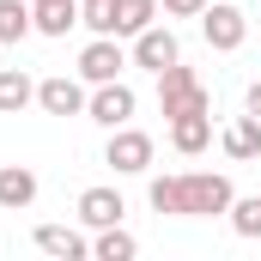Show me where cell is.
Returning <instances> with one entry per match:
<instances>
[{"label":"cell","instance_id":"cell-1","mask_svg":"<svg viewBox=\"0 0 261 261\" xmlns=\"http://www.w3.org/2000/svg\"><path fill=\"white\" fill-rule=\"evenodd\" d=\"M152 213H170V219H213V213H231V176H213V170H182V176H158L152 189Z\"/></svg>","mask_w":261,"mask_h":261},{"label":"cell","instance_id":"cell-8","mask_svg":"<svg viewBox=\"0 0 261 261\" xmlns=\"http://www.w3.org/2000/svg\"><path fill=\"white\" fill-rule=\"evenodd\" d=\"M37 103H43L49 116H79V110H85V91H79V79L55 73V79H43V85H37Z\"/></svg>","mask_w":261,"mask_h":261},{"label":"cell","instance_id":"cell-9","mask_svg":"<svg viewBox=\"0 0 261 261\" xmlns=\"http://www.w3.org/2000/svg\"><path fill=\"white\" fill-rule=\"evenodd\" d=\"M37 249L55 255V261H85L91 255V243H85L73 225H37Z\"/></svg>","mask_w":261,"mask_h":261},{"label":"cell","instance_id":"cell-3","mask_svg":"<svg viewBox=\"0 0 261 261\" xmlns=\"http://www.w3.org/2000/svg\"><path fill=\"white\" fill-rule=\"evenodd\" d=\"M200 37L213 43V49H243V37H249V18L237 12V0H206V12H200Z\"/></svg>","mask_w":261,"mask_h":261},{"label":"cell","instance_id":"cell-4","mask_svg":"<svg viewBox=\"0 0 261 261\" xmlns=\"http://www.w3.org/2000/svg\"><path fill=\"white\" fill-rule=\"evenodd\" d=\"M103 164H116L122 176H140L146 164H152V134H140V128H110V152H103Z\"/></svg>","mask_w":261,"mask_h":261},{"label":"cell","instance_id":"cell-14","mask_svg":"<svg viewBox=\"0 0 261 261\" xmlns=\"http://www.w3.org/2000/svg\"><path fill=\"white\" fill-rule=\"evenodd\" d=\"M225 152H231L237 164L261 158V122H255V116H243V122H231V128H225Z\"/></svg>","mask_w":261,"mask_h":261},{"label":"cell","instance_id":"cell-11","mask_svg":"<svg viewBox=\"0 0 261 261\" xmlns=\"http://www.w3.org/2000/svg\"><path fill=\"white\" fill-rule=\"evenodd\" d=\"M31 24H37L43 37H67V31L79 24V0H37V6H31Z\"/></svg>","mask_w":261,"mask_h":261},{"label":"cell","instance_id":"cell-16","mask_svg":"<svg viewBox=\"0 0 261 261\" xmlns=\"http://www.w3.org/2000/svg\"><path fill=\"white\" fill-rule=\"evenodd\" d=\"M146 24H158V0H122L116 6V37H140Z\"/></svg>","mask_w":261,"mask_h":261},{"label":"cell","instance_id":"cell-18","mask_svg":"<svg viewBox=\"0 0 261 261\" xmlns=\"http://www.w3.org/2000/svg\"><path fill=\"white\" fill-rule=\"evenodd\" d=\"M134 249H140V243H134V237L122 231V225H103V237L91 243V255H97V261H128Z\"/></svg>","mask_w":261,"mask_h":261},{"label":"cell","instance_id":"cell-21","mask_svg":"<svg viewBox=\"0 0 261 261\" xmlns=\"http://www.w3.org/2000/svg\"><path fill=\"white\" fill-rule=\"evenodd\" d=\"M158 6H164L170 18H200V12H206V0H158Z\"/></svg>","mask_w":261,"mask_h":261},{"label":"cell","instance_id":"cell-7","mask_svg":"<svg viewBox=\"0 0 261 261\" xmlns=\"http://www.w3.org/2000/svg\"><path fill=\"white\" fill-rule=\"evenodd\" d=\"M122 67H128L122 43H116V37H97V43L79 55V79H91V85H110V79H122Z\"/></svg>","mask_w":261,"mask_h":261},{"label":"cell","instance_id":"cell-19","mask_svg":"<svg viewBox=\"0 0 261 261\" xmlns=\"http://www.w3.org/2000/svg\"><path fill=\"white\" fill-rule=\"evenodd\" d=\"M116 6L122 0H79V24H91L97 37H116Z\"/></svg>","mask_w":261,"mask_h":261},{"label":"cell","instance_id":"cell-6","mask_svg":"<svg viewBox=\"0 0 261 261\" xmlns=\"http://www.w3.org/2000/svg\"><path fill=\"white\" fill-rule=\"evenodd\" d=\"M170 61H182V49H176L170 24H146V31L134 37V67H152V73H164Z\"/></svg>","mask_w":261,"mask_h":261},{"label":"cell","instance_id":"cell-22","mask_svg":"<svg viewBox=\"0 0 261 261\" xmlns=\"http://www.w3.org/2000/svg\"><path fill=\"white\" fill-rule=\"evenodd\" d=\"M249 116H255V122H261V79H255V85H249Z\"/></svg>","mask_w":261,"mask_h":261},{"label":"cell","instance_id":"cell-5","mask_svg":"<svg viewBox=\"0 0 261 261\" xmlns=\"http://www.w3.org/2000/svg\"><path fill=\"white\" fill-rule=\"evenodd\" d=\"M85 116H91L97 128H122V122H134V85H122V79L97 85L91 103H85Z\"/></svg>","mask_w":261,"mask_h":261},{"label":"cell","instance_id":"cell-13","mask_svg":"<svg viewBox=\"0 0 261 261\" xmlns=\"http://www.w3.org/2000/svg\"><path fill=\"white\" fill-rule=\"evenodd\" d=\"M206 140H213V116H176V122H170V146H176L182 158L206 152Z\"/></svg>","mask_w":261,"mask_h":261},{"label":"cell","instance_id":"cell-20","mask_svg":"<svg viewBox=\"0 0 261 261\" xmlns=\"http://www.w3.org/2000/svg\"><path fill=\"white\" fill-rule=\"evenodd\" d=\"M231 225H237V237H261V195L231 200Z\"/></svg>","mask_w":261,"mask_h":261},{"label":"cell","instance_id":"cell-17","mask_svg":"<svg viewBox=\"0 0 261 261\" xmlns=\"http://www.w3.org/2000/svg\"><path fill=\"white\" fill-rule=\"evenodd\" d=\"M37 24H31V6L24 0H0V43H18V37H31Z\"/></svg>","mask_w":261,"mask_h":261},{"label":"cell","instance_id":"cell-10","mask_svg":"<svg viewBox=\"0 0 261 261\" xmlns=\"http://www.w3.org/2000/svg\"><path fill=\"white\" fill-rule=\"evenodd\" d=\"M122 213H128V206H122V195H116V189H85V195H79V219H85L91 231L122 225Z\"/></svg>","mask_w":261,"mask_h":261},{"label":"cell","instance_id":"cell-15","mask_svg":"<svg viewBox=\"0 0 261 261\" xmlns=\"http://www.w3.org/2000/svg\"><path fill=\"white\" fill-rule=\"evenodd\" d=\"M31 97H37V85H31L18 67H0V116H18Z\"/></svg>","mask_w":261,"mask_h":261},{"label":"cell","instance_id":"cell-2","mask_svg":"<svg viewBox=\"0 0 261 261\" xmlns=\"http://www.w3.org/2000/svg\"><path fill=\"white\" fill-rule=\"evenodd\" d=\"M158 110L176 122V116H213V97H206V85L195 79V67L170 61L158 73Z\"/></svg>","mask_w":261,"mask_h":261},{"label":"cell","instance_id":"cell-12","mask_svg":"<svg viewBox=\"0 0 261 261\" xmlns=\"http://www.w3.org/2000/svg\"><path fill=\"white\" fill-rule=\"evenodd\" d=\"M31 200H37V170L6 164V170H0V206H6V213H24Z\"/></svg>","mask_w":261,"mask_h":261}]
</instances>
